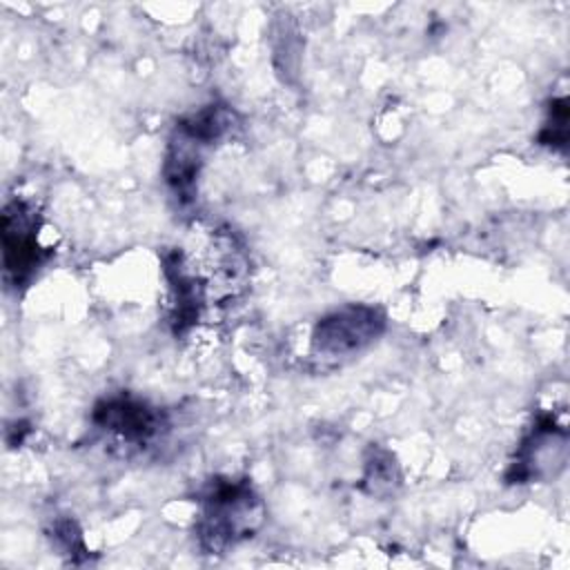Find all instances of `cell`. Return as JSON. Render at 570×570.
<instances>
[{
    "instance_id": "6da1fadb",
    "label": "cell",
    "mask_w": 570,
    "mask_h": 570,
    "mask_svg": "<svg viewBox=\"0 0 570 570\" xmlns=\"http://www.w3.org/2000/svg\"><path fill=\"white\" fill-rule=\"evenodd\" d=\"M379 316L367 307H345L323 318L314 332V347L318 352L338 356L370 343L379 332Z\"/></svg>"
},
{
    "instance_id": "7a4b0ae2",
    "label": "cell",
    "mask_w": 570,
    "mask_h": 570,
    "mask_svg": "<svg viewBox=\"0 0 570 570\" xmlns=\"http://www.w3.org/2000/svg\"><path fill=\"white\" fill-rule=\"evenodd\" d=\"M38 263V245L33 236V220L22 205L4 209V267L16 278L31 272Z\"/></svg>"
},
{
    "instance_id": "3957f363",
    "label": "cell",
    "mask_w": 570,
    "mask_h": 570,
    "mask_svg": "<svg viewBox=\"0 0 570 570\" xmlns=\"http://www.w3.org/2000/svg\"><path fill=\"white\" fill-rule=\"evenodd\" d=\"M100 425L122 434L125 439H145L154 432V416L149 410H145L138 403H131L127 399L109 401L105 410L98 412Z\"/></svg>"
}]
</instances>
